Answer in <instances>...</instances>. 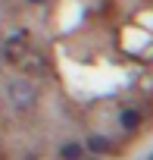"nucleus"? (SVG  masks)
Segmentation results:
<instances>
[{
	"instance_id": "nucleus-5",
	"label": "nucleus",
	"mask_w": 153,
	"mask_h": 160,
	"mask_svg": "<svg viewBox=\"0 0 153 160\" xmlns=\"http://www.w3.org/2000/svg\"><path fill=\"white\" fill-rule=\"evenodd\" d=\"M137 119H141V116H137L134 110H125V113H122V126H125V129H134Z\"/></svg>"
},
{
	"instance_id": "nucleus-4",
	"label": "nucleus",
	"mask_w": 153,
	"mask_h": 160,
	"mask_svg": "<svg viewBox=\"0 0 153 160\" xmlns=\"http://www.w3.org/2000/svg\"><path fill=\"white\" fill-rule=\"evenodd\" d=\"M81 154H85V144H75V141H72V144H66V148L59 151V157H63V160H81Z\"/></svg>"
},
{
	"instance_id": "nucleus-2",
	"label": "nucleus",
	"mask_w": 153,
	"mask_h": 160,
	"mask_svg": "<svg viewBox=\"0 0 153 160\" xmlns=\"http://www.w3.org/2000/svg\"><path fill=\"white\" fill-rule=\"evenodd\" d=\"M28 50H31V44H25L22 38H13V41H7V50H3V53H7V60H13V63L19 66Z\"/></svg>"
},
{
	"instance_id": "nucleus-3",
	"label": "nucleus",
	"mask_w": 153,
	"mask_h": 160,
	"mask_svg": "<svg viewBox=\"0 0 153 160\" xmlns=\"http://www.w3.org/2000/svg\"><path fill=\"white\" fill-rule=\"evenodd\" d=\"M85 148L94 151V154H106V151H109V138H103V135H91Z\"/></svg>"
},
{
	"instance_id": "nucleus-6",
	"label": "nucleus",
	"mask_w": 153,
	"mask_h": 160,
	"mask_svg": "<svg viewBox=\"0 0 153 160\" xmlns=\"http://www.w3.org/2000/svg\"><path fill=\"white\" fill-rule=\"evenodd\" d=\"M31 3H41V0H31Z\"/></svg>"
},
{
	"instance_id": "nucleus-1",
	"label": "nucleus",
	"mask_w": 153,
	"mask_h": 160,
	"mask_svg": "<svg viewBox=\"0 0 153 160\" xmlns=\"http://www.w3.org/2000/svg\"><path fill=\"white\" fill-rule=\"evenodd\" d=\"M10 101L19 107V110H28L35 104V88L28 82H10Z\"/></svg>"
},
{
	"instance_id": "nucleus-7",
	"label": "nucleus",
	"mask_w": 153,
	"mask_h": 160,
	"mask_svg": "<svg viewBox=\"0 0 153 160\" xmlns=\"http://www.w3.org/2000/svg\"><path fill=\"white\" fill-rule=\"evenodd\" d=\"M150 160H153V154H150Z\"/></svg>"
}]
</instances>
